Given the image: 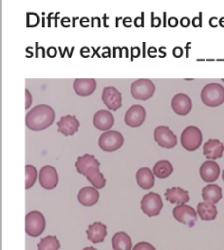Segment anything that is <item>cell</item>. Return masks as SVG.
Segmentation results:
<instances>
[{"mask_svg":"<svg viewBox=\"0 0 224 250\" xmlns=\"http://www.w3.org/2000/svg\"><path fill=\"white\" fill-rule=\"evenodd\" d=\"M155 92V85L152 80L147 78H140L135 80L131 86V93L134 99L148 100L153 97Z\"/></svg>","mask_w":224,"mask_h":250,"instance_id":"8992f818","label":"cell"},{"mask_svg":"<svg viewBox=\"0 0 224 250\" xmlns=\"http://www.w3.org/2000/svg\"><path fill=\"white\" fill-rule=\"evenodd\" d=\"M124 144V138L118 131L109 130L100 135L98 138V146L103 151L112 152L119 149Z\"/></svg>","mask_w":224,"mask_h":250,"instance_id":"277c9868","label":"cell"},{"mask_svg":"<svg viewBox=\"0 0 224 250\" xmlns=\"http://www.w3.org/2000/svg\"><path fill=\"white\" fill-rule=\"evenodd\" d=\"M154 140L164 148H172L176 146L177 137L167 126H158L154 130Z\"/></svg>","mask_w":224,"mask_h":250,"instance_id":"9c48e42d","label":"cell"},{"mask_svg":"<svg viewBox=\"0 0 224 250\" xmlns=\"http://www.w3.org/2000/svg\"><path fill=\"white\" fill-rule=\"evenodd\" d=\"M101 99L108 109L115 111L122 106V95L115 87H105L102 91Z\"/></svg>","mask_w":224,"mask_h":250,"instance_id":"8fae6325","label":"cell"},{"mask_svg":"<svg viewBox=\"0 0 224 250\" xmlns=\"http://www.w3.org/2000/svg\"><path fill=\"white\" fill-rule=\"evenodd\" d=\"M78 201L84 206L94 205L99 199V193L93 187H85L78 192Z\"/></svg>","mask_w":224,"mask_h":250,"instance_id":"ffe728a7","label":"cell"},{"mask_svg":"<svg viewBox=\"0 0 224 250\" xmlns=\"http://www.w3.org/2000/svg\"><path fill=\"white\" fill-rule=\"evenodd\" d=\"M222 81H223V82H224V78H222Z\"/></svg>","mask_w":224,"mask_h":250,"instance_id":"e575fe53","label":"cell"},{"mask_svg":"<svg viewBox=\"0 0 224 250\" xmlns=\"http://www.w3.org/2000/svg\"><path fill=\"white\" fill-rule=\"evenodd\" d=\"M79 121L74 115L61 116L57 122V131L64 136H71L79 129Z\"/></svg>","mask_w":224,"mask_h":250,"instance_id":"5bb4252c","label":"cell"},{"mask_svg":"<svg viewBox=\"0 0 224 250\" xmlns=\"http://www.w3.org/2000/svg\"><path fill=\"white\" fill-rule=\"evenodd\" d=\"M111 241L114 250H131L132 246L130 236L124 231H119L115 233Z\"/></svg>","mask_w":224,"mask_h":250,"instance_id":"4316f807","label":"cell"},{"mask_svg":"<svg viewBox=\"0 0 224 250\" xmlns=\"http://www.w3.org/2000/svg\"><path fill=\"white\" fill-rule=\"evenodd\" d=\"M172 215L176 221L190 228L194 227L197 222V213L194 208L187 204H180L173 208Z\"/></svg>","mask_w":224,"mask_h":250,"instance_id":"ba28073f","label":"cell"},{"mask_svg":"<svg viewBox=\"0 0 224 250\" xmlns=\"http://www.w3.org/2000/svg\"><path fill=\"white\" fill-rule=\"evenodd\" d=\"M59 247L60 243L55 235H48L42 238L37 245L38 250H58Z\"/></svg>","mask_w":224,"mask_h":250,"instance_id":"f1b7e54d","label":"cell"},{"mask_svg":"<svg viewBox=\"0 0 224 250\" xmlns=\"http://www.w3.org/2000/svg\"><path fill=\"white\" fill-rule=\"evenodd\" d=\"M82 250H97L96 248H94V247H93V246H89V247H85V248H83Z\"/></svg>","mask_w":224,"mask_h":250,"instance_id":"d6a6232c","label":"cell"},{"mask_svg":"<svg viewBox=\"0 0 224 250\" xmlns=\"http://www.w3.org/2000/svg\"><path fill=\"white\" fill-rule=\"evenodd\" d=\"M93 123L96 129L100 131H107L114 125V117L111 112L100 109L94 113Z\"/></svg>","mask_w":224,"mask_h":250,"instance_id":"ac0fdd59","label":"cell"},{"mask_svg":"<svg viewBox=\"0 0 224 250\" xmlns=\"http://www.w3.org/2000/svg\"><path fill=\"white\" fill-rule=\"evenodd\" d=\"M39 182L45 189H53L58 184V175L56 170L51 165H45L39 172Z\"/></svg>","mask_w":224,"mask_h":250,"instance_id":"30bf717a","label":"cell"},{"mask_svg":"<svg viewBox=\"0 0 224 250\" xmlns=\"http://www.w3.org/2000/svg\"><path fill=\"white\" fill-rule=\"evenodd\" d=\"M46 221L39 211H31L25 216V231L31 237L41 235L45 229Z\"/></svg>","mask_w":224,"mask_h":250,"instance_id":"3957f363","label":"cell"},{"mask_svg":"<svg viewBox=\"0 0 224 250\" xmlns=\"http://www.w3.org/2000/svg\"><path fill=\"white\" fill-rule=\"evenodd\" d=\"M202 197L206 202L217 203L222 198V189L216 184H209L202 189Z\"/></svg>","mask_w":224,"mask_h":250,"instance_id":"cb8c5ba5","label":"cell"},{"mask_svg":"<svg viewBox=\"0 0 224 250\" xmlns=\"http://www.w3.org/2000/svg\"><path fill=\"white\" fill-rule=\"evenodd\" d=\"M132 250H156V249L152 244L145 241H141L136 243Z\"/></svg>","mask_w":224,"mask_h":250,"instance_id":"4dcf8cb0","label":"cell"},{"mask_svg":"<svg viewBox=\"0 0 224 250\" xmlns=\"http://www.w3.org/2000/svg\"><path fill=\"white\" fill-rule=\"evenodd\" d=\"M87 237L93 243L102 242L107 234V228L100 222H94L88 227L86 230Z\"/></svg>","mask_w":224,"mask_h":250,"instance_id":"d6986e66","label":"cell"},{"mask_svg":"<svg viewBox=\"0 0 224 250\" xmlns=\"http://www.w3.org/2000/svg\"><path fill=\"white\" fill-rule=\"evenodd\" d=\"M224 151V145L217 139H209L207 140L203 146V153L204 155L210 159L220 158Z\"/></svg>","mask_w":224,"mask_h":250,"instance_id":"2e32d148","label":"cell"},{"mask_svg":"<svg viewBox=\"0 0 224 250\" xmlns=\"http://www.w3.org/2000/svg\"><path fill=\"white\" fill-rule=\"evenodd\" d=\"M165 197L170 203H176L178 205L185 204L189 201V192L181 188L173 187L168 188L165 192Z\"/></svg>","mask_w":224,"mask_h":250,"instance_id":"44dd1931","label":"cell"},{"mask_svg":"<svg viewBox=\"0 0 224 250\" xmlns=\"http://www.w3.org/2000/svg\"><path fill=\"white\" fill-rule=\"evenodd\" d=\"M55 119L54 109L48 104H38L25 115V125L32 131H41L50 127Z\"/></svg>","mask_w":224,"mask_h":250,"instance_id":"6da1fadb","label":"cell"},{"mask_svg":"<svg viewBox=\"0 0 224 250\" xmlns=\"http://www.w3.org/2000/svg\"><path fill=\"white\" fill-rule=\"evenodd\" d=\"M135 178H136L137 185L142 189H150L151 188H153L155 184L154 173L147 167H142L138 169L136 172Z\"/></svg>","mask_w":224,"mask_h":250,"instance_id":"7402d4cb","label":"cell"},{"mask_svg":"<svg viewBox=\"0 0 224 250\" xmlns=\"http://www.w3.org/2000/svg\"><path fill=\"white\" fill-rule=\"evenodd\" d=\"M220 173L219 165L213 160L203 162L200 167V176L205 182H214L218 179Z\"/></svg>","mask_w":224,"mask_h":250,"instance_id":"9a60e30c","label":"cell"},{"mask_svg":"<svg viewBox=\"0 0 224 250\" xmlns=\"http://www.w3.org/2000/svg\"><path fill=\"white\" fill-rule=\"evenodd\" d=\"M172 172H173V167L171 163L166 159L158 161L153 167V173L159 179L168 178V176L171 175Z\"/></svg>","mask_w":224,"mask_h":250,"instance_id":"83f0119b","label":"cell"},{"mask_svg":"<svg viewBox=\"0 0 224 250\" xmlns=\"http://www.w3.org/2000/svg\"><path fill=\"white\" fill-rule=\"evenodd\" d=\"M140 207L142 212L148 217L159 215L163 207L161 196L156 192H149L145 194L140 201Z\"/></svg>","mask_w":224,"mask_h":250,"instance_id":"52a82bcc","label":"cell"},{"mask_svg":"<svg viewBox=\"0 0 224 250\" xmlns=\"http://www.w3.org/2000/svg\"><path fill=\"white\" fill-rule=\"evenodd\" d=\"M202 102L209 106L216 107L224 102V87L218 83H209L201 91Z\"/></svg>","mask_w":224,"mask_h":250,"instance_id":"7a4b0ae2","label":"cell"},{"mask_svg":"<svg viewBox=\"0 0 224 250\" xmlns=\"http://www.w3.org/2000/svg\"><path fill=\"white\" fill-rule=\"evenodd\" d=\"M146 117V112L143 106L139 104H134L131 106L125 114V123L131 127L136 128L142 125Z\"/></svg>","mask_w":224,"mask_h":250,"instance_id":"7c38bea8","label":"cell"},{"mask_svg":"<svg viewBox=\"0 0 224 250\" xmlns=\"http://www.w3.org/2000/svg\"><path fill=\"white\" fill-rule=\"evenodd\" d=\"M96 81L93 78H76L73 81V89L79 96L86 97L94 92Z\"/></svg>","mask_w":224,"mask_h":250,"instance_id":"e0dca14e","label":"cell"},{"mask_svg":"<svg viewBox=\"0 0 224 250\" xmlns=\"http://www.w3.org/2000/svg\"><path fill=\"white\" fill-rule=\"evenodd\" d=\"M197 213L203 221H212L217 216V209L213 203L203 201L198 203Z\"/></svg>","mask_w":224,"mask_h":250,"instance_id":"d4e9b609","label":"cell"},{"mask_svg":"<svg viewBox=\"0 0 224 250\" xmlns=\"http://www.w3.org/2000/svg\"><path fill=\"white\" fill-rule=\"evenodd\" d=\"M99 165H100L99 161L93 155H91L88 153L78 156V158L75 162V167H76L77 172L84 176L90 168H92L93 166H99Z\"/></svg>","mask_w":224,"mask_h":250,"instance_id":"603a6c76","label":"cell"},{"mask_svg":"<svg viewBox=\"0 0 224 250\" xmlns=\"http://www.w3.org/2000/svg\"><path fill=\"white\" fill-rule=\"evenodd\" d=\"M222 179H223V181H224V170H223V172H222Z\"/></svg>","mask_w":224,"mask_h":250,"instance_id":"836d02e7","label":"cell"},{"mask_svg":"<svg viewBox=\"0 0 224 250\" xmlns=\"http://www.w3.org/2000/svg\"><path fill=\"white\" fill-rule=\"evenodd\" d=\"M85 177L93 185V187L95 188L96 189L104 188V186L106 184V180H105L104 176L99 172V166H93V167L90 168L86 172Z\"/></svg>","mask_w":224,"mask_h":250,"instance_id":"484cf974","label":"cell"},{"mask_svg":"<svg viewBox=\"0 0 224 250\" xmlns=\"http://www.w3.org/2000/svg\"><path fill=\"white\" fill-rule=\"evenodd\" d=\"M171 107L178 115H186L192 109V101L186 94L178 93L171 100Z\"/></svg>","mask_w":224,"mask_h":250,"instance_id":"4fadbf2b","label":"cell"},{"mask_svg":"<svg viewBox=\"0 0 224 250\" xmlns=\"http://www.w3.org/2000/svg\"><path fill=\"white\" fill-rule=\"evenodd\" d=\"M203 136L199 128L195 126L186 127L180 136L181 146L188 151H194L202 144Z\"/></svg>","mask_w":224,"mask_h":250,"instance_id":"5b68a950","label":"cell"},{"mask_svg":"<svg viewBox=\"0 0 224 250\" xmlns=\"http://www.w3.org/2000/svg\"><path fill=\"white\" fill-rule=\"evenodd\" d=\"M37 178V170L36 168L31 164L25 165V188H30Z\"/></svg>","mask_w":224,"mask_h":250,"instance_id":"f546056e","label":"cell"},{"mask_svg":"<svg viewBox=\"0 0 224 250\" xmlns=\"http://www.w3.org/2000/svg\"><path fill=\"white\" fill-rule=\"evenodd\" d=\"M25 99H26V104H25V108H28L30 104H31V95L27 89H25Z\"/></svg>","mask_w":224,"mask_h":250,"instance_id":"1f68e13d","label":"cell"}]
</instances>
